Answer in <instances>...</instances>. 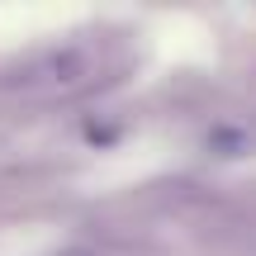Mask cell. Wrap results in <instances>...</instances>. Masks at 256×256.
Segmentation results:
<instances>
[{
    "label": "cell",
    "mask_w": 256,
    "mask_h": 256,
    "mask_svg": "<svg viewBox=\"0 0 256 256\" xmlns=\"http://www.w3.org/2000/svg\"><path fill=\"white\" fill-rule=\"evenodd\" d=\"M95 76H100V52L90 43H57V48L34 52L28 62H19L14 72H5L0 90L57 100V95H76L86 86H95Z\"/></svg>",
    "instance_id": "cell-1"
},
{
    "label": "cell",
    "mask_w": 256,
    "mask_h": 256,
    "mask_svg": "<svg viewBox=\"0 0 256 256\" xmlns=\"http://www.w3.org/2000/svg\"><path fill=\"white\" fill-rule=\"evenodd\" d=\"M57 256H110L104 247H95V242H72V247H62Z\"/></svg>",
    "instance_id": "cell-2"
},
{
    "label": "cell",
    "mask_w": 256,
    "mask_h": 256,
    "mask_svg": "<svg viewBox=\"0 0 256 256\" xmlns=\"http://www.w3.org/2000/svg\"><path fill=\"white\" fill-rule=\"evenodd\" d=\"M247 90H252V100H256V76H252V81H247Z\"/></svg>",
    "instance_id": "cell-3"
}]
</instances>
